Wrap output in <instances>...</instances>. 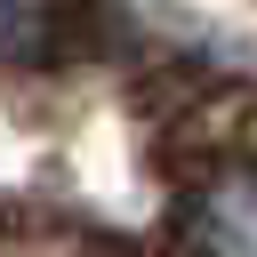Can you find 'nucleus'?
I'll return each mask as SVG.
<instances>
[{"instance_id": "obj_2", "label": "nucleus", "mask_w": 257, "mask_h": 257, "mask_svg": "<svg viewBox=\"0 0 257 257\" xmlns=\"http://www.w3.org/2000/svg\"><path fill=\"white\" fill-rule=\"evenodd\" d=\"M56 40V0H0V56H40Z\"/></svg>"}, {"instance_id": "obj_1", "label": "nucleus", "mask_w": 257, "mask_h": 257, "mask_svg": "<svg viewBox=\"0 0 257 257\" xmlns=\"http://www.w3.org/2000/svg\"><path fill=\"white\" fill-rule=\"evenodd\" d=\"M185 257H257V161H225L185 201Z\"/></svg>"}]
</instances>
